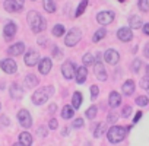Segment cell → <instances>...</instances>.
I'll return each mask as SVG.
<instances>
[{"mask_svg": "<svg viewBox=\"0 0 149 146\" xmlns=\"http://www.w3.org/2000/svg\"><path fill=\"white\" fill-rule=\"evenodd\" d=\"M26 19H28V24H29V28L32 29V32H35V34H38V32H42L44 29H45V26H47V22H45V19L38 13V12H35V10H31V12H28V15H26Z\"/></svg>", "mask_w": 149, "mask_h": 146, "instance_id": "6da1fadb", "label": "cell"}, {"mask_svg": "<svg viewBox=\"0 0 149 146\" xmlns=\"http://www.w3.org/2000/svg\"><path fill=\"white\" fill-rule=\"evenodd\" d=\"M53 94H54V88L53 86H44L41 89H37L32 94V102L35 105H42L53 97Z\"/></svg>", "mask_w": 149, "mask_h": 146, "instance_id": "7a4b0ae2", "label": "cell"}, {"mask_svg": "<svg viewBox=\"0 0 149 146\" xmlns=\"http://www.w3.org/2000/svg\"><path fill=\"white\" fill-rule=\"evenodd\" d=\"M129 129L127 127H121V126H113L108 131H107V137L110 143H118L121 142L126 136H127Z\"/></svg>", "mask_w": 149, "mask_h": 146, "instance_id": "3957f363", "label": "cell"}, {"mask_svg": "<svg viewBox=\"0 0 149 146\" xmlns=\"http://www.w3.org/2000/svg\"><path fill=\"white\" fill-rule=\"evenodd\" d=\"M81 37H82L81 29L73 28V29H70V31L67 32V35H66V38H64V44H66L67 47H74V45L79 42Z\"/></svg>", "mask_w": 149, "mask_h": 146, "instance_id": "277c9868", "label": "cell"}, {"mask_svg": "<svg viewBox=\"0 0 149 146\" xmlns=\"http://www.w3.org/2000/svg\"><path fill=\"white\" fill-rule=\"evenodd\" d=\"M24 3H25V0H5V10L10 13L21 12L24 8Z\"/></svg>", "mask_w": 149, "mask_h": 146, "instance_id": "5b68a950", "label": "cell"}, {"mask_svg": "<svg viewBox=\"0 0 149 146\" xmlns=\"http://www.w3.org/2000/svg\"><path fill=\"white\" fill-rule=\"evenodd\" d=\"M61 73L66 79H73L76 76V67H74V63L73 61H66L63 66H61Z\"/></svg>", "mask_w": 149, "mask_h": 146, "instance_id": "8992f818", "label": "cell"}, {"mask_svg": "<svg viewBox=\"0 0 149 146\" xmlns=\"http://www.w3.org/2000/svg\"><path fill=\"white\" fill-rule=\"evenodd\" d=\"M0 67H2V70L5 73H8V75H13V73L18 70V66H16V61L12 60V58H5L0 61Z\"/></svg>", "mask_w": 149, "mask_h": 146, "instance_id": "52a82bcc", "label": "cell"}, {"mask_svg": "<svg viewBox=\"0 0 149 146\" xmlns=\"http://www.w3.org/2000/svg\"><path fill=\"white\" fill-rule=\"evenodd\" d=\"M114 18H116V13L111 12V10H104V12H100V13L97 15V21H98V24H101V25H108V24H111V22L114 21Z\"/></svg>", "mask_w": 149, "mask_h": 146, "instance_id": "ba28073f", "label": "cell"}, {"mask_svg": "<svg viewBox=\"0 0 149 146\" xmlns=\"http://www.w3.org/2000/svg\"><path fill=\"white\" fill-rule=\"evenodd\" d=\"M18 120H19V124L25 129H29L32 126V117L28 113V110H21L18 113Z\"/></svg>", "mask_w": 149, "mask_h": 146, "instance_id": "9c48e42d", "label": "cell"}, {"mask_svg": "<svg viewBox=\"0 0 149 146\" xmlns=\"http://www.w3.org/2000/svg\"><path fill=\"white\" fill-rule=\"evenodd\" d=\"M24 61H25V64L29 66V67L35 66V64L40 61V54H38V51H35V50H28V53H26L25 57H24Z\"/></svg>", "mask_w": 149, "mask_h": 146, "instance_id": "30bf717a", "label": "cell"}, {"mask_svg": "<svg viewBox=\"0 0 149 146\" xmlns=\"http://www.w3.org/2000/svg\"><path fill=\"white\" fill-rule=\"evenodd\" d=\"M94 73H95V76H97V79L98 81H107V70H105V67H104V64L98 60V61H95V64H94Z\"/></svg>", "mask_w": 149, "mask_h": 146, "instance_id": "8fae6325", "label": "cell"}, {"mask_svg": "<svg viewBox=\"0 0 149 146\" xmlns=\"http://www.w3.org/2000/svg\"><path fill=\"white\" fill-rule=\"evenodd\" d=\"M104 60L108 63V64H117L118 63V60H120V54H118V51H116V50H113V48H108L105 53H104Z\"/></svg>", "mask_w": 149, "mask_h": 146, "instance_id": "7c38bea8", "label": "cell"}, {"mask_svg": "<svg viewBox=\"0 0 149 146\" xmlns=\"http://www.w3.org/2000/svg\"><path fill=\"white\" fill-rule=\"evenodd\" d=\"M117 37H118V40L123 41V42H129V41H132V38H133L132 28H127V26L120 28V29L117 31Z\"/></svg>", "mask_w": 149, "mask_h": 146, "instance_id": "4fadbf2b", "label": "cell"}, {"mask_svg": "<svg viewBox=\"0 0 149 146\" xmlns=\"http://www.w3.org/2000/svg\"><path fill=\"white\" fill-rule=\"evenodd\" d=\"M51 66L53 64H51V60L48 57H44L38 61V70H40L41 75H48L50 70H51Z\"/></svg>", "mask_w": 149, "mask_h": 146, "instance_id": "5bb4252c", "label": "cell"}, {"mask_svg": "<svg viewBox=\"0 0 149 146\" xmlns=\"http://www.w3.org/2000/svg\"><path fill=\"white\" fill-rule=\"evenodd\" d=\"M86 76H88V69H86V66H85V64L76 69V76H74V78H76V82H78L79 85L85 83Z\"/></svg>", "mask_w": 149, "mask_h": 146, "instance_id": "9a60e30c", "label": "cell"}, {"mask_svg": "<svg viewBox=\"0 0 149 146\" xmlns=\"http://www.w3.org/2000/svg\"><path fill=\"white\" fill-rule=\"evenodd\" d=\"M15 34H16V25H15L13 22L6 24V25H5V29H3V35H5V38L9 41V40H12V38L15 37Z\"/></svg>", "mask_w": 149, "mask_h": 146, "instance_id": "2e32d148", "label": "cell"}, {"mask_svg": "<svg viewBox=\"0 0 149 146\" xmlns=\"http://www.w3.org/2000/svg\"><path fill=\"white\" fill-rule=\"evenodd\" d=\"M24 51H25V44L24 42H16V44L10 45L9 50H8V53L10 56H21V54H24Z\"/></svg>", "mask_w": 149, "mask_h": 146, "instance_id": "e0dca14e", "label": "cell"}, {"mask_svg": "<svg viewBox=\"0 0 149 146\" xmlns=\"http://www.w3.org/2000/svg\"><path fill=\"white\" fill-rule=\"evenodd\" d=\"M120 104H121V95H120L118 92L113 91V92L110 94V97H108V105H110L111 108H117Z\"/></svg>", "mask_w": 149, "mask_h": 146, "instance_id": "ac0fdd59", "label": "cell"}, {"mask_svg": "<svg viewBox=\"0 0 149 146\" xmlns=\"http://www.w3.org/2000/svg\"><path fill=\"white\" fill-rule=\"evenodd\" d=\"M121 89H123V94H124L126 97H130V95L134 92V89H136V85H134V82H133L132 79H129V81H126V82L123 83Z\"/></svg>", "mask_w": 149, "mask_h": 146, "instance_id": "d6986e66", "label": "cell"}, {"mask_svg": "<svg viewBox=\"0 0 149 146\" xmlns=\"http://www.w3.org/2000/svg\"><path fill=\"white\" fill-rule=\"evenodd\" d=\"M10 97L13 99H21L24 97V91H22V88L18 83H12L10 85Z\"/></svg>", "mask_w": 149, "mask_h": 146, "instance_id": "ffe728a7", "label": "cell"}, {"mask_svg": "<svg viewBox=\"0 0 149 146\" xmlns=\"http://www.w3.org/2000/svg\"><path fill=\"white\" fill-rule=\"evenodd\" d=\"M74 115V107L73 105H64L63 110H61V118L64 120H69Z\"/></svg>", "mask_w": 149, "mask_h": 146, "instance_id": "44dd1931", "label": "cell"}, {"mask_svg": "<svg viewBox=\"0 0 149 146\" xmlns=\"http://www.w3.org/2000/svg\"><path fill=\"white\" fill-rule=\"evenodd\" d=\"M32 143V136L28 133V131H22L19 134V145H24V146H29Z\"/></svg>", "mask_w": 149, "mask_h": 146, "instance_id": "7402d4cb", "label": "cell"}, {"mask_svg": "<svg viewBox=\"0 0 149 146\" xmlns=\"http://www.w3.org/2000/svg\"><path fill=\"white\" fill-rule=\"evenodd\" d=\"M82 94L81 92H74L73 94V97H72V105L74 107V110L76 108H81V105H82Z\"/></svg>", "mask_w": 149, "mask_h": 146, "instance_id": "603a6c76", "label": "cell"}, {"mask_svg": "<svg viewBox=\"0 0 149 146\" xmlns=\"http://www.w3.org/2000/svg\"><path fill=\"white\" fill-rule=\"evenodd\" d=\"M38 78L35 76V75H28L26 78H25V85L28 86V88H34V86H37L38 85Z\"/></svg>", "mask_w": 149, "mask_h": 146, "instance_id": "cb8c5ba5", "label": "cell"}, {"mask_svg": "<svg viewBox=\"0 0 149 146\" xmlns=\"http://www.w3.org/2000/svg\"><path fill=\"white\" fill-rule=\"evenodd\" d=\"M105 130H107V124H104V123H98L97 127H95V130H94V136H95L97 139H100V137L105 133Z\"/></svg>", "mask_w": 149, "mask_h": 146, "instance_id": "d4e9b609", "label": "cell"}, {"mask_svg": "<svg viewBox=\"0 0 149 146\" xmlns=\"http://www.w3.org/2000/svg\"><path fill=\"white\" fill-rule=\"evenodd\" d=\"M95 61H97V60H95V56H94V54H91V53L85 54V56H84V58H82V63H84L86 67H88V66H94V64H95Z\"/></svg>", "mask_w": 149, "mask_h": 146, "instance_id": "484cf974", "label": "cell"}, {"mask_svg": "<svg viewBox=\"0 0 149 146\" xmlns=\"http://www.w3.org/2000/svg\"><path fill=\"white\" fill-rule=\"evenodd\" d=\"M42 6H44V9L48 13H54L56 12V5H54L53 0H42Z\"/></svg>", "mask_w": 149, "mask_h": 146, "instance_id": "4316f807", "label": "cell"}, {"mask_svg": "<svg viewBox=\"0 0 149 146\" xmlns=\"http://www.w3.org/2000/svg\"><path fill=\"white\" fill-rule=\"evenodd\" d=\"M129 22H130V28H133V29H139V28L142 26V19H140L139 16H134V15H133Z\"/></svg>", "mask_w": 149, "mask_h": 146, "instance_id": "83f0119b", "label": "cell"}, {"mask_svg": "<svg viewBox=\"0 0 149 146\" xmlns=\"http://www.w3.org/2000/svg\"><path fill=\"white\" fill-rule=\"evenodd\" d=\"M105 34H107L105 28H100V29H97L95 34H94V37H92V41H94V42H98L100 40H102V38L105 37Z\"/></svg>", "mask_w": 149, "mask_h": 146, "instance_id": "f1b7e54d", "label": "cell"}, {"mask_svg": "<svg viewBox=\"0 0 149 146\" xmlns=\"http://www.w3.org/2000/svg\"><path fill=\"white\" fill-rule=\"evenodd\" d=\"M86 6H88V0H82V2L79 3V6H78V9H76V13H74V16L79 18V16H81V15L85 12Z\"/></svg>", "mask_w": 149, "mask_h": 146, "instance_id": "f546056e", "label": "cell"}, {"mask_svg": "<svg viewBox=\"0 0 149 146\" xmlns=\"http://www.w3.org/2000/svg\"><path fill=\"white\" fill-rule=\"evenodd\" d=\"M64 32H66V29H64L63 25H56L53 28V35L54 37H61V35H64Z\"/></svg>", "mask_w": 149, "mask_h": 146, "instance_id": "4dcf8cb0", "label": "cell"}, {"mask_svg": "<svg viewBox=\"0 0 149 146\" xmlns=\"http://www.w3.org/2000/svg\"><path fill=\"white\" fill-rule=\"evenodd\" d=\"M97 111H98L97 105H92V107H89V108L86 110V117H88L89 120H94V118L97 117Z\"/></svg>", "mask_w": 149, "mask_h": 146, "instance_id": "1f68e13d", "label": "cell"}, {"mask_svg": "<svg viewBox=\"0 0 149 146\" xmlns=\"http://www.w3.org/2000/svg\"><path fill=\"white\" fill-rule=\"evenodd\" d=\"M137 6L142 12H149V0H137Z\"/></svg>", "mask_w": 149, "mask_h": 146, "instance_id": "d6a6232c", "label": "cell"}, {"mask_svg": "<svg viewBox=\"0 0 149 146\" xmlns=\"http://www.w3.org/2000/svg\"><path fill=\"white\" fill-rule=\"evenodd\" d=\"M140 67H142V60H140V58H134L133 63H132V70H133V73H139Z\"/></svg>", "mask_w": 149, "mask_h": 146, "instance_id": "836d02e7", "label": "cell"}, {"mask_svg": "<svg viewBox=\"0 0 149 146\" xmlns=\"http://www.w3.org/2000/svg\"><path fill=\"white\" fill-rule=\"evenodd\" d=\"M136 104H137L139 107H146V105L149 104V98H148V97H145V95L137 97V98H136Z\"/></svg>", "mask_w": 149, "mask_h": 146, "instance_id": "e575fe53", "label": "cell"}, {"mask_svg": "<svg viewBox=\"0 0 149 146\" xmlns=\"http://www.w3.org/2000/svg\"><path fill=\"white\" fill-rule=\"evenodd\" d=\"M140 86H142V89H145L149 94V76H145L140 79Z\"/></svg>", "mask_w": 149, "mask_h": 146, "instance_id": "d590c367", "label": "cell"}, {"mask_svg": "<svg viewBox=\"0 0 149 146\" xmlns=\"http://www.w3.org/2000/svg\"><path fill=\"white\" fill-rule=\"evenodd\" d=\"M132 115V107L130 105H126L124 108H123V111H121V117L123 118H129Z\"/></svg>", "mask_w": 149, "mask_h": 146, "instance_id": "8d00e7d4", "label": "cell"}, {"mask_svg": "<svg viewBox=\"0 0 149 146\" xmlns=\"http://www.w3.org/2000/svg\"><path fill=\"white\" fill-rule=\"evenodd\" d=\"M89 89H91V98H92V99H95V98L98 97V94H100V88H98L97 85H92Z\"/></svg>", "mask_w": 149, "mask_h": 146, "instance_id": "74e56055", "label": "cell"}, {"mask_svg": "<svg viewBox=\"0 0 149 146\" xmlns=\"http://www.w3.org/2000/svg\"><path fill=\"white\" fill-rule=\"evenodd\" d=\"M117 120H118V115H117L116 113H110V114H108V123L116 124V123H117Z\"/></svg>", "mask_w": 149, "mask_h": 146, "instance_id": "f35d334b", "label": "cell"}, {"mask_svg": "<svg viewBox=\"0 0 149 146\" xmlns=\"http://www.w3.org/2000/svg\"><path fill=\"white\" fill-rule=\"evenodd\" d=\"M82 126H84V120L82 118H76V120L73 121V127L74 129H81Z\"/></svg>", "mask_w": 149, "mask_h": 146, "instance_id": "ab89813d", "label": "cell"}, {"mask_svg": "<svg viewBox=\"0 0 149 146\" xmlns=\"http://www.w3.org/2000/svg\"><path fill=\"white\" fill-rule=\"evenodd\" d=\"M53 57H54V58H61V50H60L58 47H54V50H53Z\"/></svg>", "mask_w": 149, "mask_h": 146, "instance_id": "60d3db41", "label": "cell"}, {"mask_svg": "<svg viewBox=\"0 0 149 146\" xmlns=\"http://www.w3.org/2000/svg\"><path fill=\"white\" fill-rule=\"evenodd\" d=\"M57 126H58L57 120H56V118H51V120H50V123H48V127H50L51 130H56V129H57Z\"/></svg>", "mask_w": 149, "mask_h": 146, "instance_id": "b9f144b4", "label": "cell"}, {"mask_svg": "<svg viewBox=\"0 0 149 146\" xmlns=\"http://www.w3.org/2000/svg\"><path fill=\"white\" fill-rule=\"evenodd\" d=\"M0 120H2V123H3L5 126H9V124H10V121H9V118H8L6 115H2V117H0Z\"/></svg>", "mask_w": 149, "mask_h": 146, "instance_id": "7bdbcfd3", "label": "cell"}, {"mask_svg": "<svg viewBox=\"0 0 149 146\" xmlns=\"http://www.w3.org/2000/svg\"><path fill=\"white\" fill-rule=\"evenodd\" d=\"M140 118H142V111H139V113H136V115H134V118H133V123L136 124V123H137V121H139Z\"/></svg>", "mask_w": 149, "mask_h": 146, "instance_id": "ee69618b", "label": "cell"}, {"mask_svg": "<svg viewBox=\"0 0 149 146\" xmlns=\"http://www.w3.org/2000/svg\"><path fill=\"white\" fill-rule=\"evenodd\" d=\"M38 134H41V137L47 136V130L45 129H38Z\"/></svg>", "mask_w": 149, "mask_h": 146, "instance_id": "f6af8a7d", "label": "cell"}, {"mask_svg": "<svg viewBox=\"0 0 149 146\" xmlns=\"http://www.w3.org/2000/svg\"><path fill=\"white\" fill-rule=\"evenodd\" d=\"M143 54H145V56H146V57L149 58V44H146V45H145V50H143Z\"/></svg>", "mask_w": 149, "mask_h": 146, "instance_id": "bcb514c9", "label": "cell"}, {"mask_svg": "<svg viewBox=\"0 0 149 146\" xmlns=\"http://www.w3.org/2000/svg\"><path fill=\"white\" fill-rule=\"evenodd\" d=\"M143 32H145L146 35H149V24H145V25H143Z\"/></svg>", "mask_w": 149, "mask_h": 146, "instance_id": "7dc6e473", "label": "cell"}, {"mask_svg": "<svg viewBox=\"0 0 149 146\" xmlns=\"http://www.w3.org/2000/svg\"><path fill=\"white\" fill-rule=\"evenodd\" d=\"M48 110H50V113H51V114H53V113H54V111H56V104H51V105H50V108H48Z\"/></svg>", "mask_w": 149, "mask_h": 146, "instance_id": "c3c4849f", "label": "cell"}, {"mask_svg": "<svg viewBox=\"0 0 149 146\" xmlns=\"http://www.w3.org/2000/svg\"><path fill=\"white\" fill-rule=\"evenodd\" d=\"M38 42H40L41 45H44V42H45V40H44V38H40V40H38Z\"/></svg>", "mask_w": 149, "mask_h": 146, "instance_id": "681fc988", "label": "cell"}, {"mask_svg": "<svg viewBox=\"0 0 149 146\" xmlns=\"http://www.w3.org/2000/svg\"><path fill=\"white\" fill-rule=\"evenodd\" d=\"M67 133H69V129H64V130H63V136H66Z\"/></svg>", "mask_w": 149, "mask_h": 146, "instance_id": "f907efd6", "label": "cell"}, {"mask_svg": "<svg viewBox=\"0 0 149 146\" xmlns=\"http://www.w3.org/2000/svg\"><path fill=\"white\" fill-rule=\"evenodd\" d=\"M146 76H149V64L146 66Z\"/></svg>", "mask_w": 149, "mask_h": 146, "instance_id": "816d5d0a", "label": "cell"}, {"mask_svg": "<svg viewBox=\"0 0 149 146\" xmlns=\"http://www.w3.org/2000/svg\"><path fill=\"white\" fill-rule=\"evenodd\" d=\"M120 2H124V0H120Z\"/></svg>", "mask_w": 149, "mask_h": 146, "instance_id": "f5cc1de1", "label": "cell"}]
</instances>
